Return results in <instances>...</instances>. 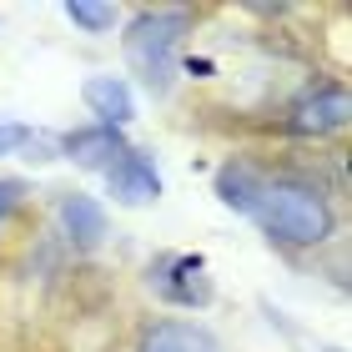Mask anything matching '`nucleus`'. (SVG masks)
Returning a JSON list of instances; mask_svg holds the SVG:
<instances>
[{"label": "nucleus", "instance_id": "1", "mask_svg": "<svg viewBox=\"0 0 352 352\" xmlns=\"http://www.w3.org/2000/svg\"><path fill=\"white\" fill-rule=\"evenodd\" d=\"M247 217L277 247H322L332 236V227H338V212H332L327 191L317 182H302V176H262Z\"/></svg>", "mask_w": 352, "mask_h": 352}, {"label": "nucleus", "instance_id": "2", "mask_svg": "<svg viewBox=\"0 0 352 352\" xmlns=\"http://www.w3.org/2000/svg\"><path fill=\"white\" fill-rule=\"evenodd\" d=\"M191 15L186 10H136L126 25V66L141 76V86L151 96H171L176 71H182V45H186Z\"/></svg>", "mask_w": 352, "mask_h": 352}, {"label": "nucleus", "instance_id": "3", "mask_svg": "<svg viewBox=\"0 0 352 352\" xmlns=\"http://www.w3.org/2000/svg\"><path fill=\"white\" fill-rule=\"evenodd\" d=\"M352 116V101H347V86L338 81H317L287 106V131L292 136H307V141H322V136H338Z\"/></svg>", "mask_w": 352, "mask_h": 352}, {"label": "nucleus", "instance_id": "4", "mask_svg": "<svg viewBox=\"0 0 352 352\" xmlns=\"http://www.w3.org/2000/svg\"><path fill=\"white\" fill-rule=\"evenodd\" d=\"M151 292L176 307H206L212 302V277H206V262L182 252V257H162L151 262Z\"/></svg>", "mask_w": 352, "mask_h": 352}, {"label": "nucleus", "instance_id": "5", "mask_svg": "<svg viewBox=\"0 0 352 352\" xmlns=\"http://www.w3.org/2000/svg\"><path fill=\"white\" fill-rule=\"evenodd\" d=\"M126 151H131V146H126V136L111 131V126H81V131L60 136V156L76 162V166H86V171H111Z\"/></svg>", "mask_w": 352, "mask_h": 352}, {"label": "nucleus", "instance_id": "6", "mask_svg": "<svg viewBox=\"0 0 352 352\" xmlns=\"http://www.w3.org/2000/svg\"><path fill=\"white\" fill-rule=\"evenodd\" d=\"M106 186H111V197H116L121 206H151L156 197H162V171H156L151 156L126 151L121 162L106 171Z\"/></svg>", "mask_w": 352, "mask_h": 352}, {"label": "nucleus", "instance_id": "7", "mask_svg": "<svg viewBox=\"0 0 352 352\" xmlns=\"http://www.w3.org/2000/svg\"><path fill=\"white\" fill-rule=\"evenodd\" d=\"M81 101L96 116V126H111V131H121V126L136 121V96L126 86V76H91L81 86Z\"/></svg>", "mask_w": 352, "mask_h": 352}, {"label": "nucleus", "instance_id": "8", "mask_svg": "<svg viewBox=\"0 0 352 352\" xmlns=\"http://www.w3.org/2000/svg\"><path fill=\"white\" fill-rule=\"evenodd\" d=\"M106 227H111V217H106V206L86 197V191H71V197H60V232L71 236L76 247H101L106 242Z\"/></svg>", "mask_w": 352, "mask_h": 352}, {"label": "nucleus", "instance_id": "9", "mask_svg": "<svg viewBox=\"0 0 352 352\" xmlns=\"http://www.w3.org/2000/svg\"><path fill=\"white\" fill-rule=\"evenodd\" d=\"M136 352H217V342H212V332H206V327L166 317V322H151L146 332H141Z\"/></svg>", "mask_w": 352, "mask_h": 352}, {"label": "nucleus", "instance_id": "10", "mask_svg": "<svg viewBox=\"0 0 352 352\" xmlns=\"http://www.w3.org/2000/svg\"><path fill=\"white\" fill-rule=\"evenodd\" d=\"M262 166H252V162H242V156H236V162H227L217 171V197L232 206V212H252V197H257V186H262Z\"/></svg>", "mask_w": 352, "mask_h": 352}, {"label": "nucleus", "instance_id": "11", "mask_svg": "<svg viewBox=\"0 0 352 352\" xmlns=\"http://www.w3.org/2000/svg\"><path fill=\"white\" fill-rule=\"evenodd\" d=\"M66 21L81 25V30H91V36H106V30L121 25V6H111V0H71Z\"/></svg>", "mask_w": 352, "mask_h": 352}, {"label": "nucleus", "instance_id": "12", "mask_svg": "<svg viewBox=\"0 0 352 352\" xmlns=\"http://www.w3.org/2000/svg\"><path fill=\"white\" fill-rule=\"evenodd\" d=\"M30 141V126L15 121V116H0V156H10L15 146H25Z\"/></svg>", "mask_w": 352, "mask_h": 352}]
</instances>
